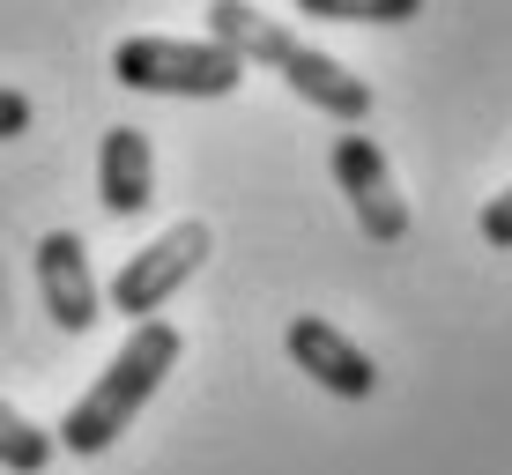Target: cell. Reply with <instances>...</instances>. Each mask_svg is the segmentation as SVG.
Masks as SVG:
<instances>
[{"instance_id": "6da1fadb", "label": "cell", "mask_w": 512, "mask_h": 475, "mask_svg": "<svg viewBox=\"0 0 512 475\" xmlns=\"http://www.w3.org/2000/svg\"><path fill=\"white\" fill-rule=\"evenodd\" d=\"M179 357H186V334H179V327H171V320H141V327L127 334V349L97 372V386L67 409V424L52 431V446L97 461V453L156 401V386L171 379V364H179Z\"/></svg>"}, {"instance_id": "7a4b0ae2", "label": "cell", "mask_w": 512, "mask_h": 475, "mask_svg": "<svg viewBox=\"0 0 512 475\" xmlns=\"http://www.w3.org/2000/svg\"><path fill=\"white\" fill-rule=\"evenodd\" d=\"M112 82L141 97H231L245 67L223 45H179V38H119L112 45Z\"/></svg>"}, {"instance_id": "3957f363", "label": "cell", "mask_w": 512, "mask_h": 475, "mask_svg": "<svg viewBox=\"0 0 512 475\" xmlns=\"http://www.w3.org/2000/svg\"><path fill=\"white\" fill-rule=\"evenodd\" d=\"M208 245L216 231L208 223H171L164 238H149L141 253H127V268L112 275V312H127V320H156V312L171 305V290H186V275L208 260Z\"/></svg>"}, {"instance_id": "277c9868", "label": "cell", "mask_w": 512, "mask_h": 475, "mask_svg": "<svg viewBox=\"0 0 512 475\" xmlns=\"http://www.w3.org/2000/svg\"><path fill=\"white\" fill-rule=\"evenodd\" d=\"M334 186L349 193V216L364 223V238L379 245H401L409 238V201H401L394 171H386V149L372 142V134H334Z\"/></svg>"}, {"instance_id": "5b68a950", "label": "cell", "mask_w": 512, "mask_h": 475, "mask_svg": "<svg viewBox=\"0 0 512 475\" xmlns=\"http://www.w3.org/2000/svg\"><path fill=\"white\" fill-rule=\"evenodd\" d=\"M290 357H297V372H305L312 386H327V394H342V401H372L379 394V364L364 357L357 342H349L334 320H320V312H305V320H290Z\"/></svg>"}, {"instance_id": "8992f818", "label": "cell", "mask_w": 512, "mask_h": 475, "mask_svg": "<svg viewBox=\"0 0 512 475\" xmlns=\"http://www.w3.org/2000/svg\"><path fill=\"white\" fill-rule=\"evenodd\" d=\"M38 290H45V312H52L67 334H90V327L104 320V290H97L90 253H82L75 231H45V238H38Z\"/></svg>"}, {"instance_id": "52a82bcc", "label": "cell", "mask_w": 512, "mask_h": 475, "mask_svg": "<svg viewBox=\"0 0 512 475\" xmlns=\"http://www.w3.org/2000/svg\"><path fill=\"white\" fill-rule=\"evenodd\" d=\"M97 201L104 216H149L156 201V156H149V134L141 127H104L97 142Z\"/></svg>"}, {"instance_id": "ba28073f", "label": "cell", "mask_w": 512, "mask_h": 475, "mask_svg": "<svg viewBox=\"0 0 512 475\" xmlns=\"http://www.w3.org/2000/svg\"><path fill=\"white\" fill-rule=\"evenodd\" d=\"M52 453H60V446H52V431H38L23 409L0 401V468H8V475H45Z\"/></svg>"}, {"instance_id": "9c48e42d", "label": "cell", "mask_w": 512, "mask_h": 475, "mask_svg": "<svg viewBox=\"0 0 512 475\" xmlns=\"http://www.w3.org/2000/svg\"><path fill=\"white\" fill-rule=\"evenodd\" d=\"M297 15H312V23H416L423 0H290Z\"/></svg>"}, {"instance_id": "30bf717a", "label": "cell", "mask_w": 512, "mask_h": 475, "mask_svg": "<svg viewBox=\"0 0 512 475\" xmlns=\"http://www.w3.org/2000/svg\"><path fill=\"white\" fill-rule=\"evenodd\" d=\"M483 245H498V253H512V186H505L498 201L483 208Z\"/></svg>"}, {"instance_id": "8fae6325", "label": "cell", "mask_w": 512, "mask_h": 475, "mask_svg": "<svg viewBox=\"0 0 512 475\" xmlns=\"http://www.w3.org/2000/svg\"><path fill=\"white\" fill-rule=\"evenodd\" d=\"M8 134H30V97L23 90H0V142Z\"/></svg>"}]
</instances>
